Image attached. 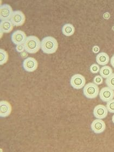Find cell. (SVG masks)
<instances>
[{"label": "cell", "instance_id": "cell-1", "mask_svg": "<svg viewBox=\"0 0 114 152\" xmlns=\"http://www.w3.org/2000/svg\"><path fill=\"white\" fill-rule=\"evenodd\" d=\"M58 48V41L52 37H45L41 41V50L44 53L53 54L57 51Z\"/></svg>", "mask_w": 114, "mask_h": 152}, {"label": "cell", "instance_id": "cell-2", "mask_svg": "<svg viewBox=\"0 0 114 152\" xmlns=\"http://www.w3.org/2000/svg\"><path fill=\"white\" fill-rule=\"evenodd\" d=\"M24 45L26 52L30 54H34L41 48V41L38 37L31 35L27 37Z\"/></svg>", "mask_w": 114, "mask_h": 152}, {"label": "cell", "instance_id": "cell-3", "mask_svg": "<svg viewBox=\"0 0 114 152\" xmlns=\"http://www.w3.org/2000/svg\"><path fill=\"white\" fill-rule=\"evenodd\" d=\"M99 93V89L98 86L94 83H89L84 86L83 89V94L86 98L89 99L96 98Z\"/></svg>", "mask_w": 114, "mask_h": 152}, {"label": "cell", "instance_id": "cell-4", "mask_svg": "<svg viewBox=\"0 0 114 152\" xmlns=\"http://www.w3.org/2000/svg\"><path fill=\"white\" fill-rule=\"evenodd\" d=\"M85 77L80 74H76L72 76L70 79V84L74 89L79 90L82 89L86 86Z\"/></svg>", "mask_w": 114, "mask_h": 152}, {"label": "cell", "instance_id": "cell-5", "mask_svg": "<svg viewBox=\"0 0 114 152\" xmlns=\"http://www.w3.org/2000/svg\"><path fill=\"white\" fill-rule=\"evenodd\" d=\"M22 66L26 71L28 72H32L37 69L38 66V61L33 58L28 57L23 60Z\"/></svg>", "mask_w": 114, "mask_h": 152}, {"label": "cell", "instance_id": "cell-6", "mask_svg": "<svg viewBox=\"0 0 114 152\" xmlns=\"http://www.w3.org/2000/svg\"><path fill=\"white\" fill-rule=\"evenodd\" d=\"M25 15L20 10H15L13 12L10 21L14 26H21L25 22Z\"/></svg>", "mask_w": 114, "mask_h": 152}, {"label": "cell", "instance_id": "cell-7", "mask_svg": "<svg viewBox=\"0 0 114 152\" xmlns=\"http://www.w3.org/2000/svg\"><path fill=\"white\" fill-rule=\"evenodd\" d=\"M13 11L9 4H4L0 7V19L1 21L10 20Z\"/></svg>", "mask_w": 114, "mask_h": 152}, {"label": "cell", "instance_id": "cell-8", "mask_svg": "<svg viewBox=\"0 0 114 152\" xmlns=\"http://www.w3.org/2000/svg\"><path fill=\"white\" fill-rule=\"evenodd\" d=\"M27 36L25 33L21 30H17L11 35V40L14 44H24Z\"/></svg>", "mask_w": 114, "mask_h": 152}, {"label": "cell", "instance_id": "cell-9", "mask_svg": "<svg viewBox=\"0 0 114 152\" xmlns=\"http://www.w3.org/2000/svg\"><path fill=\"white\" fill-rule=\"evenodd\" d=\"M99 95L102 101L108 102L114 99V91L108 86H107L101 89L99 93Z\"/></svg>", "mask_w": 114, "mask_h": 152}, {"label": "cell", "instance_id": "cell-10", "mask_svg": "<svg viewBox=\"0 0 114 152\" xmlns=\"http://www.w3.org/2000/svg\"><path fill=\"white\" fill-rule=\"evenodd\" d=\"M91 128L95 134H99L104 132L106 129V125L102 120L96 118V120L92 121L91 124Z\"/></svg>", "mask_w": 114, "mask_h": 152}, {"label": "cell", "instance_id": "cell-11", "mask_svg": "<svg viewBox=\"0 0 114 152\" xmlns=\"http://www.w3.org/2000/svg\"><path fill=\"white\" fill-rule=\"evenodd\" d=\"M108 110L107 107L103 105L99 104L95 107L93 114L96 118L104 119L108 115Z\"/></svg>", "mask_w": 114, "mask_h": 152}, {"label": "cell", "instance_id": "cell-12", "mask_svg": "<svg viewBox=\"0 0 114 152\" xmlns=\"http://www.w3.org/2000/svg\"><path fill=\"white\" fill-rule=\"evenodd\" d=\"M12 110V105L8 102L2 101L0 102V116L6 117L10 116Z\"/></svg>", "mask_w": 114, "mask_h": 152}, {"label": "cell", "instance_id": "cell-13", "mask_svg": "<svg viewBox=\"0 0 114 152\" xmlns=\"http://www.w3.org/2000/svg\"><path fill=\"white\" fill-rule=\"evenodd\" d=\"M96 60L97 63L99 65L105 66L109 63L110 58L108 56V54H107L106 53L101 52L97 55Z\"/></svg>", "mask_w": 114, "mask_h": 152}, {"label": "cell", "instance_id": "cell-14", "mask_svg": "<svg viewBox=\"0 0 114 152\" xmlns=\"http://www.w3.org/2000/svg\"><path fill=\"white\" fill-rule=\"evenodd\" d=\"M14 25L10 20L1 21L0 23L1 32L4 33H9L13 30Z\"/></svg>", "mask_w": 114, "mask_h": 152}, {"label": "cell", "instance_id": "cell-15", "mask_svg": "<svg viewBox=\"0 0 114 152\" xmlns=\"http://www.w3.org/2000/svg\"><path fill=\"white\" fill-rule=\"evenodd\" d=\"M75 32V28L72 24L66 23L62 27V33L66 37H70L73 35Z\"/></svg>", "mask_w": 114, "mask_h": 152}, {"label": "cell", "instance_id": "cell-16", "mask_svg": "<svg viewBox=\"0 0 114 152\" xmlns=\"http://www.w3.org/2000/svg\"><path fill=\"white\" fill-rule=\"evenodd\" d=\"M113 73V70L111 67L109 66H103L101 67L99 71L100 75L104 78H108Z\"/></svg>", "mask_w": 114, "mask_h": 152}, {"label": "cell", "instance_id": "cell-17", "mask_svg": "<svg viewBox=\"0 0 114 152\" xmlns=\"http://www.w3.org/2000/svg\"><path fill=\"white\" fill-rule=\"evenodd\" d=\"M8 60V54L3 49L0 50V65H2L6 63Z\"/></svg>", "mask_w": 114, "mask_h": 152}, {"label": "cell", "instance_id": "cell-18", "mask_svg": "<svg viewBox=\"0 0 114 152\" xmlns=\"http://www.w3.org/2000/svg\"><path fill=\"white\" fill-rule=\"evenodd\" d=\"M106 85L114 91V73H113L109 78L105 80Z\"/></svg>", "mask_w": 114, "mask_h": 152}, {"label": "cell", "instance_id": "cell-19", "mask_svg": "<svg viewBox=\"0 0 114 152\" xmlns=\"http://www.w3.org/2000/svg\"><path fill=\"white\" fill-rule=\"evenodd\" d=\"M100 67L99 65L97 64H93L90 67V70L91 72L94 74L98 73L100 71Z\"/></svg>", "mask_w": 114, "mask_h": 152}, {"label": "cell", "instance_id": "cell-20", "mask_svg": "<svg viewBox=\"0 0 114 152\" xmlns=\"http://www.w3.org/2000/svg\"><path fill=\"white\" fill-rule=\"evenodd\" d=\"M106 107L108 109V112L114 114V99L107 102Z\"/></svg>", "mask_w": 114, "mask_h": 152}, {"label": "cell", "instance_id": "cell-21", "mask_svg": "<svg viewBox=\"0 0 114 152\" xmlns=\"http://www.w3.org/2000/svg\"><path fill=\"white\" fill-rule=\"evenodd\" d=\"M103 82V78L101 75L95 76L94 78V83H95L96 85L99 86L101 85Z\"/></svg>", "mask_w": 114, "mask_h": 152}, {"label": "cell", "instance_id": "cell-22", "mask_svg": "<svg viewBox=\"0 0 114 152\" xmlns=\"http://www.w3.org/2000/svg\"><path fill=\"white\" fill-rule=\"evenodd\" d=\"M15 50L18 53H21L22 52L25 51V45H24V44L18 45L16 46Z\"/></svg>", "mask_w": 114, "mask_h": 152}, {"label": "cell", "instance_id": "cell-23", "mask_svg": "<svg viewBox=\"0 0 114 152\" xmlns=\"http://www.w3.org/2000/svg\"><path fill=\"white\" fill-rule=\"evenodd\" d=\"M100 48L98 47V46H94L92 48V52L95 53V54H97L98 52H99Z\"/></svg>", "mask_w": 114, "mask_h": 152}, {"label": "cell", "instance_id": "cell-24", "mask_svg": "<svg viewBox=\"0 0 114 152\" xmlns=\"http://www.w3.org/2000/svg\"><path fill=\"white\" fill-rule=\"evenodd\" d=\"M20 57H21L23 59L27 58L28 57V52L25 51L22 52L21 53H20Z\"/></svg>", "mask_w": 114, "mask_h": 152}, {"label": "cell", "instance_id": "cell-25", "mask_svg": "<svg viewBox=\"0 0 114 152\" xmlns=\"http://www.w3.org/2000/svg\"><path fill=\"white\" fill-rule=\"evenodd\" d=\"M110 64H111V66L114 68V55L113 56V57H111L110 59Z\"/></svg>", "mask_w": 114, "mask_h": 152}, {"label": "cell", "instance_id": "cell-26", "mask_svg": "<svg viewBox=\"0 0 114 152\" xmlns=\"http://www.w3.org/2000/svg\"><path fill=\"white\" fill-rule=\"evenodd\" d=\"M112 121H113V123L114 124V115L112 117Z\"/></svg>", "mask_w": 114, "mask_h": 152}]
</instances>
